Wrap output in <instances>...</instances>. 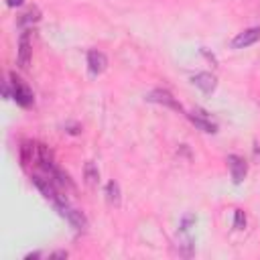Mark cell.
<instances>
[{
  "label": "cell",
  "instance_id": "20",
  "mask_svg": "<svg viewBox=\"0 0 260 260\" xmlns=\"http://www.w3.org/2000/svg\"><path fill=\"white\" fill-rule=\"evenodd\" d=\"M254 152H256V156H260V148H258V146H256V150H254Z\"/></svg>",
  "mask_w": 260,
  "mask_h": 260
},
{
  "label": "cell",
  "instance_id": "9",
  "mask_svg": "<svg viewBox=\"0 0 260 260\" xmlns=\"http://www.w3.org/2000/svg\"><path fill=\"white\" fill-rule=\"evenodd\" d=\"M106 67H108V57L102 53V51H89L87 53V69H89V73L95 77V75H100V73H104L106 71Z\"/></svg>",
  "mask_w": 260,
  "mask_h": 260
},
{
  "label": "cell",
  "instance_id": "8",
  "mask_svg": "<svg viewBox=\"0 0 260 260\" xmlns=\"http://www.w3.org/2000/svg\"><path fill=\"white\" fill-rule=\"evenodd\" d=\"M30 59H32V47H30V32H28V30H24V32L20 35V41H18V65H20V67L24 69V67H28Z\"/></svg>",
  "mask_w": 260,
  "mask_h": 260
},
{
  "label": "cell",
  "instance_id": "14",
  "mask_svg": "<svg viewBox=\"0 0 260 260\" xmlns=\"http://www.w3.org/2000/svg\"><path fill=\"white\" fill-rule=\"evenodd\" d=\"M106 199H108L110 205L120 207V185H118L116 181H110V183L106 185Z\"/></svg>",
  "mask_w": 260,
  "mask_h": 260
},
{
  "label": "cell",
  "instance_id": "13",
  "mask_svg": "<svg viewBox=\"0 0 260 260\" xmlns=\"http://www.w3.org/2000/svg\"><path fill=\"white\" fill-rule=\"evenodd\" d=\"M39 20H41V10H39L37 6H30L24 14H20L18 26H30V24H35V22H39Z\"/></svg>",
  "mask_w": 260,
  "mask_h": 260
},
{
  "label": "cell",
  "instance_id": "15",
  "mask_svg": "<svg viewBox=\"0 0 260 260\" xmlns=\"http://www.w3.org/2000/svg\"><path fill=\"white\" fill-rule=\"evenodd\" d=\"M246 228V215L242 209L234 211V230H244Z\"/></svg>",
  "mask_w": 260,
  "mask_h": 260
},
{
  "label": "cell",
  "instance_id": "19",
  "mask_svg": "<svg viewBox=\"0 0 260 260\" xmlns=\"http://www.w3.org/2000/svg\"><path fill=\"white\" fill-rule=\"evenodd\" d=\"M41 254L39 252H32V254H26V260H32V258H39Z\"/></svg>",
  "mask_w": 260,
  "mask_h": 260
},
{
  "label": "cell",
  "instance_id": "12",
  "mask_svg": "<svg viewBox=\"0 0 260 260\" xmlns=\"http://www.w3.org/2000/svg\"><path fill=\"white\" fill-rule=\"evenodd\" d=\"M83 179H85V183H87V187H98V183H100V173H98V167L91 162V160H87L85 162V167H83Z\"/></svg>",
  "mask_w": 260,
  "mask_h": 260
},
{
  "label": "cell",
  "instance_id": "2",
  "mask_svg": "<svg viewBox=\"0 0 260 260\" xmlns=\"http://www.w3.org/2000/svg\"><path fill=\"white\" fill-rule=\"evenodd\" d=\"M10 85H12V98L16 100V104L18 106H22V108H28V106H32V91L28 89V85L22 81V79H18L14 73L10 75Z\"/></svg>",
  "mask_w": 260,
  "mask_h": 260
},
{
  "label": "cell",
  "instance_id": "3",
  "mask_svg": "<svg viewBox=\"0 0 260 260\" xmlns=\"http://www.w3.org/2000/svg\"><path fill=\"white\" fill-rule=\"evenodd\" d=\"M32 183H35V187L43 193V197H45V199H49V201H53V203H57V201H61V199H63V197L59 195L57 185L53 183V179H51V177L32 175Z\"/></svg>",
  "mask_w": 260,
  "mask_h": 260
},
{
  "label": "cell",
  "instance_id": "6",
  "mask_svg": "<svg viewBox=\"0 0 260 260\" xmlns=\"http://www.w3.org/2000/svg\"><path fill=\"white\" fill-rule=\"evenodd\" d=\"M228 169H230V175H232V181L236 185H240L244 179H246V173H248V165L242 156L238 154H230L228 156Z\"/></svg>",
  "mask_w": 260,
  "mask_h": 260
},
{
  "label": "cell",
  "instance_id": "4",
  "mask_svg": "<svg viewBox=\"0 0 260 260\" xmlns=\"http://www.w3.org/2000/svg\"><path fill=\"white\" fill-rule=\"evenodd\" d=\"M146 100H148V102H154V104H160V106H167V108H171V110L183 112V106L175 100V95H173L169 89H162V87L152 89V91L146 95Z\"/></svg>",
  "mask_w": 260,
  "mask_h": 260
},
{
  "label": "cell",
  "instance_id": "5",
  "mask_svg": "<svg viewBox=\"0 0 260 260\" xmlns=\"http://www.w3.org/2000/svg\"><path fill=\"white\" fill-rule=\"evenodd\" d=\"M187 116H189V120L195 124V128H199V130H203V132H207V134L217 132V124L207 116V112L195 108V110H193L191 114H187Z\"/></svg>",
  "mask_w": 260,
  "mask_h": 260
},
{
  "label": "cell",
  "instance_id": "17",
  "mask_svg": "<svg viewBox=\"0 0 260 260\" xmlns=\"http://www.w3.org/2000/svg\"><path fill=\"white\" fill-rule=\"evenodd\" d=\"M49 258H51V260H55V258H67V252H65V250H59V252H53Z\"/></svg>",
  "mask_w": 260,
  "mask_h": 260
},
{
  "label": "cell",
  "instance_id": "1",
  "mask_svg": "<svg viewBox=\"0 0 260 260\" xmlns=\"http://www.w3.org/2000/svg\"><path fill=\"white\" fill-rule=\"evenodd\" d=\"M55 209H57V211H59V215H61V217H65V219H67L75 230H79V232H81V230H85V228H87V219H85V215H83L79 209L71 207L65 199L57 201V203H55Z\"/></svg>",
  "mask_w": 260,
  "mask_h": 260
},
{
  "label": "cell",
  "instance_id": "16",
  "mask_svg": "<svg viewBox=\"0 0 260 260\" xmlns=\"http://www.w3.org/2000/svg\"><path fill=\"white\" fill-rule=\"evenodd\" d=\"M2 95H4V100H10L12 98V85L8 81L2 83Z\"/></svg>",
  "mask_w": 260,
  "mask_h": 260
},
{
  "label": "cell",
  "instance_id": "11",
  "mask_svg": "<svg viewBox=\"0 0 260 260\" xmlns=\"http://www.w3.org/2000/svg\"><path fill=\"white\" fill-rule=\"evenodd\" d=\"M39 160V144L32 140H24L20 144V165L26 169L30 162Z\"/></svg>",
  "mask_w": 260,
  "mask_h": 260
},
{
  "label": "cell",
  "instance_id": "7",
  "mask_svg": "<svg viewBox=\"0 0 260 260\" xmlns=\"http://www.w3.org/2000/svg\"><path fill=\"white\" fill-rule=\"evenodd\" d=\"M256 41H260V26H254V28H246L242 32H238L232 41V47L234 49H244V47H250L254 45Z\"/></svg>",
  "mask_w": 260,
  "mask_h": 260
},
{
  "label": "cell",
  "instance_id": "10",
  "mask_svg": "<svg viewBox=\"0 0 260 260\" xmlns=\"http://www.w3.org/2000/svg\"><path fill=\"white\" fill-rule=\"evenodd\" d=\"M191 81H193V85H197L203 93H211V91H215V87H217L215 75H213V73H207V71H201V73L193 75Z\"/></svg>",
  "mask_w": 260,
  "mask_h": 260
},
{
  "label": "cell",
  "instance_id": "18",
  "mask_svg": "<svg viewBox=\"0 0 260 260\" xmlns=\"http://www.w3.org/2000/svg\"><path fill=\"white\" fill-rule=\"evenodd\" d=\"M24 0H6V6H10V8H14V6H20Z\"/></svg>",
  "mask_w": 260,
  "mask_h": 260
}]
</instances>
